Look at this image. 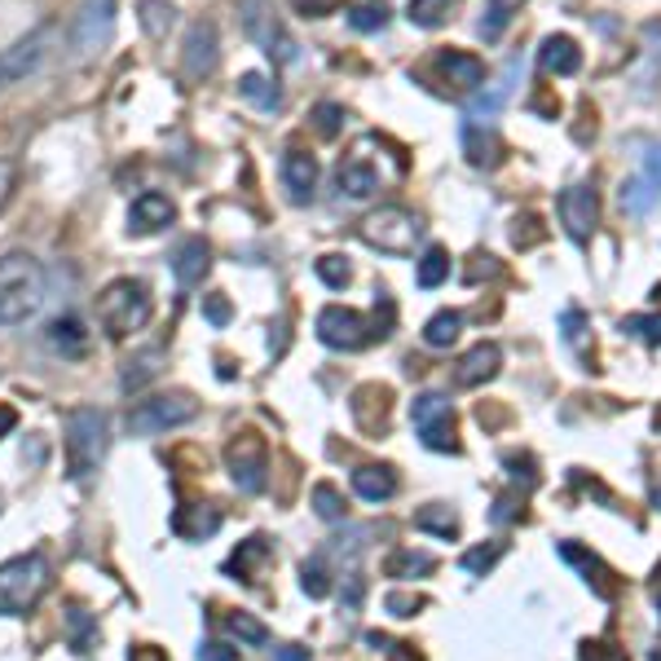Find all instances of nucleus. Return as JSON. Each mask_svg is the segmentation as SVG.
<instances>
[{
    "label": "nucleus",
    "mask_w": 661,
    "mask_h": 661,
    "mask_svg": "<svg viewBox=\"0 0 661 661\" xmlns=\"http://www.w3.org/2000/svg\"><path fill=\"white\" fill-rule=\"evenodd\" d=\"M19 428V411L14 406H5V402H0V437H10Z\"/></svg>",
    "instance_id": "nucleus-56"
},
{
    "label": "nucleus",
    "mask_w": 661,
    "mask_h": 661,
    "mask_svg": "<svg viewBox=\"0 0 661 661\" xmlns=\"http://www.w3.org/2000/svg\"><path fill=\"white\" fill-rule=\"evenodd\" d=\"M225 463H229V477L243 494H260L265 490V472H269V446L265 437L256 433H238L225 450Z\"/></svg>",
    "instance_id": "nucleus-9"
},
{
    "label": "nucleus",
    "mask_w": 661,
    "mask_h": 661,
    "mask_svg": "<svg viewBox=\"0 0 661 661\" xmlns=\"http://www.w3.org/2000/svg\"><path fill=\"white\" fill-rule=\"evenodd\" d=\"M199 415V402L190 393H168V397H150V402H137L128 411V433L133 437H159L168 428H181Z\"/></svg>",
    "instance_id": "nucleus-7"
},
{
    "label": "nucleus",
    "mask_w": 661,
    "mask_h": 661,
    "mask_svg": "<svg viewBox=\"0 0 661 661\" xmlns=\"http://www.w3.org/2000/svg\"><path fill=\"white\" fill-rule=\"evenodd\" d=\"M137 19H142V32L150 41H164L168 27L177 23V10L168 5V0H137Z\"/></svg>",
    "instance_id": "nucleus-33"
},
{
    "label": "nucleus",
    "mask_w": 661,
    "mask_h": 661,
    "mask_svg": "<svg viewBox=\"0 0 661 661\" xmlns=\"http://www.w3.org/2000/svg\"><path fill=\"white\" fill-rule=\"evenodd\" d=\"M547 238V225H542V216H534V212H520L516 221H512V243L525 251V247H538Z\"/></svg>",
    "instance_id": "nucleus-41"
},
{
    "label": "nucleus",
    "mask_w": 661,
    "mask_h": 661,
    "mask_svg": "<svg viewBox=\"0 0 661 661\" xmlns=\"http://www.w3.org/2000/svg\"><path fill=\"white\" fill-rule=\"evenodd\" d=\"M115 36V0H85V10L76 14L71 27V54L76 58H93L98 49H107Z\"/></svg>",
    "instance_id": "nucleus-11"
},
{
    "label": "nucleus",
    "mask_w": 661,
    "mask_h": 661,
    "mask_svg": "<svg viewBox=\"0 0 661 661\" xmlns=\"http://www.w3.org/2000/svg\"><path fill=\"white\" fill-rule=\"evenodd\" d=\"M648 177H652V186L661 190V146H657V150L648 155Z\"/></svg>",
    "instance_id": "nucleus-58"
},
{
    "label": "nucleus",
    "mask_w": 661,
    "mask_h": 661,
    "mask_svg": "<svg viewBox=\"0 0 661 661\" xmlns=\"http://www.w3.org/2000/svg\"><path fill=\"white\" fill-rule=\"evenodd\" d=\"M354 490H358V498H367V503H389V498L397 494V472L384 468V463H367V468L354 472Z\"/></svg>",
    "instance_id": "nucleus-26"
},
{
    "label": "nucleus",
    "mask_w": 661,
    "mask_h": 661,
    "mask_svg": "<svg viewBox=\"0 0 661 661\" xmlns=\"http://www.w3.org/2000/svg\"><path fill=\"white\" fill-rule=\"evenodd\" d=\"M67 626H71V643H76V652H93V639H98L93 617H89L85 608H71V613H67Z\"/></svg>",
    "instance_id": "nucleus-44"
},
{
    "label": "nucleus",
    "mask_w": 661,
    "mask_h": 661,
    "mask_svg": "<svg viewBox=\"0 0 661 661\" xmlns=\"http://www.w3.org/2000/svg\"><path fill=\"white\" fill-rule=\"evenodd\" d=\"M578 657H582V661H626V648H617V643H608V639H586Z\"/></svg>",
    "instance_id": "nucleus-49"
},
{
    "label": "nucleus",
    "mask_w": 661,
    "mask_h": 661,
    "mask_svg": "<svg viewBox=\"0 0 661 661\" xmlns=\"http://www.w3.org/2000/svg\"><path fill=\"white\" fill-rule=\"evenodd\" d=\"M384 608H389L393 617H415L419 608H428V600H424V595H411V591H393V595L384 600Z\"/></svg>",
    "instance_id": "nucleus-48"
},
{
    "label": "nucleus",
    "mask_w": 661,
    "mask_h": 661,
    "mask_svg": "<svg viewBox=\"0 0 661 661\" xmlns=\"http://www.w3.org/2000/svg\"><path fill=\"white\" fill-rule=\"evenodd\" d=\"M199 661H238V648H229V643H203Z\"/></svg>",
    "instance_id": "nucleus-53"
},
{
    "label": "nucleus",
    "mask_w": 661,
    "mask_h": 661,
    "mask_svg": "<svg viewBox=\"0 0 661 661\" xmlns=\"http://www.w3.org/2000/svg\"><path fill=\"white\" fill-rule=\"evenodd\" d=\"M208 269H212V251H208V243H203V238H186V243L177 247V256H172V273H177V282H181V287H199V282L208 278Z\"/></svg>",
    "instance_id": "nucleus-23"
},
{
    "label": "nucleus",
    "mask_w": 661,
    "mask_h": 661,
    "mask_svg": "<svg viewBox=\"0 0 661 661\" xmlns=\"http://www.w3.org/2000/svg\"><path fill=\"white\" fill-rule=\"evenodd\" d=\"M450 273V251L446 247H428L419 260V287H441Z\"/></svg>",
    "instance_id": "nucleus-40"
},
{
    "label": "nucleus",
    "mask_w": 661,
    "mask_h": 661,
    "mask_svg": "<svg viewBox=\"0 0 661 661\" xmlns=\"http://www.w3.org/2000/svg\"><path fill=\"white\" fill-rule=\"evenodd\" d=\"M520 5L525 0H485V19H481V41L485 45H494V41H503V32L512 27V19L520 14Z\"/></svg>",
    "instance_id": "nucleus-30"
},
{
    "label": "nucleus",
    "mask_w": 661,
    "mask_h": 661,
    "mask_svg": "<svg viewBox=\"0 0 661 661\" xmlns=\"http://www.w3.org/2000/svg\"><path fill=\"white\" fill-rule=\"evenodd\" d=\"M340 124H345V111H340L336 102H322V107L313 111V128H317L322 137H336V133H340Z\"/></svg>",
    "instance_id": "nucleus-46"
},
{
    "label": "nucleus",
    "mask_w": 661,
    "mask_h": 661,
    "mask_svg": "<svg viewBox=\"0 0 661 661\" xmlns=\"http://www.w3.org/2000/svg\"><path fill=\"white\" fill-rule=\"evenodd\" d=\"M503 551H507V542H485V547H472V551H463V569L468 573H490L498 560H503Z\"/></svg>",
    "instance_id": "nucleus-43"
},
{
    "label": "nucleus",
    "mask_w": 661,
    "mask_h": 661,
    "mask_svg": "<svg viewBox=\"0 0 661 661\" xmlns=\"http://www.w3.org/2000/svg\"><path fill=\"white\" fill-rule=\"evenodd\" d=\"M415 529L437 534V538H459V516L446 503H428V507L415 512Z\"/></svg>",
    "instance_id": "nucleus-34"
},
{
    "label": "nucleus",
    "mask_w": 661,
    "mask_h": 661,
    "mask_svg": "<svg viewBox=\"0 0 661 661\" xmlns=\"http://www.w3.org/2000/svg\"><path fill=\"white\" fill-rule=\"evenodd\" d=\"M455 10H459V0H411L406 19L415 27H424V32H437V27H446L455 19Z\"/></svg>",
    "instance_id": "nucleus-31"
},
{
    "label": "nucleus",
    "mask_w": 661,
    "mask_h": 661,
    "mask_svg": "<svg viewBox=\"0 0 661 661\" xmlns=\"http://www.w3.org/2000/svg\"><path fill=\"white\" fill-rule=\"evenodd\" d=\"M317 278L326 282V287H349V278H354V269H349V260L345 256H322L317 260Z\"/></svg>",
    "instance_id": "nucleus-45"
},
{
    "label": "nucleus",
    "mask_w": 661,
    "mask_h": 661,
    "mask_svg": "<svg viewBox=\"0 0 661 661\" xmlns=\"http://www.w3.org/2000/svg\"><path fill=\"white\" fill-rule=\"evenodd\" d=\"M345 0H291V10L304 14V19H330V14H340Z\"/></svg>",
    "instance_id": "nucleus-50"
},
{
    "label": "nucleus",
    "mask_w": 661,
    "mask_h": 661,
    "mask_svg": "<svg viewBox=\"0 0 661 661\" xmlns=\"http://www.w3.org/2000/svg\"><path fill=\"white\" fill-rule=\"evenodd\" d=\"M300 586H304L309 600H326V595H330V573H326V560H322V556H313V560L300 564Z\"/></svg>",
    "instance_id": "nucleus-38"
},
{
    "label": "nucleus",
    "mask_w": 661,
    "mask_h": 661,
    "mask_svg": "<svg viewBox=\"0 0 661 661\" xmlns=\"http://www.w3.org/2000/svg\"><path fill=\"white\" fill-rule=\"evenodd\" d=\"M463 155L472 168H498L503 164V142L490 124H463Z\"/></svg>",
    "instance_id": "nucleus-22"
},
{
    "label": "nucleus",
    "mask_w": 661,
    "mask_h": 661,
    "mask_svg": "<svg viewBox=\"0 0 661 661\" xmlns=\"http://www.w3.org/2000/svg\"><path fill=\"white\" fill-rule=\"evenodd\" d=\"M336 181H340V190H345L349 199H371V194L380 190V164H376V159H367V155H362V146H358L354 155H345V159H340Z\"/></svg>",
    "instance_id": "nucleus-17"
},
{
    "label": "nucleus",
    "mask_w": 661,
    "mask_h": 661,
    "mask_svg": "<svg viewBox=\"0 0 661 661\" xmlns=\"http://www.w3.org/2000/svg\"><path fill=\"white\" fill-rule=\"evenodd\" d=\"M225 630H229L238 643H251V648H265V643H269V626L256 621L251 613H229V617H225Z\"/></svg>",
    "instance_id": "nucleus-37"
},
{
    "label": "nucleus",
    "mask_w": 661,
    "mask_h": 661,
    "mask_svg": "<svg viewBox=\"0 0 661 661\" xmlns=\"http://www.w3.org/2000/svg\"><path fill=\"white\" fill-rule=\"evenodd\" d=\"M411 419H415V433L428 450H441V455H459V437H455V411H450V397L446 393H419L411 402Z\"/></svg>",
    "instance_id": "nucleus-8"
},
{
    "label": "nucleus",
    "mask_w": 661,
    "mask_h": 661,
    "mask_svg": "<svg viewBox=\"0 0 661 661\" xmlns=\"http://www.w3.org/2000/svg\"><path fill=\"white\" fill-rule=\"evenodd\" d=\"M269 560H273V547H269V538H260V534H256V538L238 542V551L229 556V564H225V569H229V573H238L243 582H256V578H260V569H265Z\"/></svg>",
    "instance_id": "nucleus-27"
},
{
    "label": "nucleus",
    "mask_w": 661,
    "mask_h": 661,
    "mask_svg": "<svg viewBox=\"0 0 661 661\" xmlns=\"http://www.w3.org/2000/svg\"><path fill=\"white\" fill-rule=\"evenodd\" d=\"M389 402H393V393L380 389V384L358 389V393H354V415H358V424H362L367 433H384V428H389Z\"/></svg>",
    "instance_id": "nucleus-25"
},
{
    "label": "nucleus",
    "mask_w": 661,
    "mask_h": 661,
    "mask_svg": "<svg viewBox=\"0 0 661 661\" xmlns=\"http://www.w3.org/2000/svg\"><path fill=\"white\" fill-rule=\"evenodd\" d=\"M560 556H564L569 564H578V569H582V578L595 586V595H604V600H613V595H617L613 569H608L595 551H586V547H578V542H560Z\"/></svg>",
    "instance_id": "nucleus-21"
},
{
    "label": "nucleus",
    "mask_w": 661,
    "mask_h": 661,
    "mask_svg": "<svg viewBox=\"0 0 661 661\" xmlns=\"http://www.w3.org/2000/svg\"><path fill=\"white\" fill-rule=\"evenodd\" d=\"M516 76H520V63H507V71H503V76H498L490 89H481V93L468 102V124H490V120H494V115L507 107Z\"/></svg>",
    "instance_id": "nucleus-19"
},
{
    "label": "nucleus",
    "mask_w": 661,
    "mask_h": 661,
    "mask_svg": "<svg viewBox=\"0 0 661 661\" xmlns=\"http://www.w3.org/2000/svg\"><path fill=\"white\" fill-rule=\"evenodd\" d=\"M626 330L643 336L648 345H661V313H635V317H626Z\"/></svg>",
    "instance_id": "nucleus-47"
},
{
    "label": "nucleus",
    "mask_w": 661,
    "mask_h": 661,
    "mask_svg": "<svg viewBox=\"0 0 661 661\" xmlns=\"http://www.w3.org/2000/svg\"><path fill=\"white\" fill-rule=\"evenodd\" d=\"M128 661H168V652L155 643H137V648H128Z\"/></svg>",
    "instance_id": "nucleus-55"
},
{
    "label": "nucleus",
    "mask_w": 661,
    "mask_h": 661,
    "mask_svg": "<svg viewBox=\"0 0 661 661\" xmlns=\"http://www.w3.org/2000/svg\"><path fill=\"white\" fill-rule=\"evenodd\" d=\"M433 67L441 71V80L455 89V93H477L485 85V63L477 54H463V49H446L433 58Z\"/></svg>",
    "instance_id": "nucleus-14"
},
{
    "label": "nucleus",
    "mask_w": 661,
    "mask_h": 661,
    "mask_svg": "<svg viewBox=\"0 0 661 661\" xmlns=\"http://www.w3.org/2000/svg\"><path fill=\"white\" fill-rule=\"evenodd\" d=\"M657 424H661V415H657Z\"/></svg>",
    "instance_id": "nucleus-61"
},
{
    "label": "nucleus",
    "mask_w": 661,
    "mask_h": 661,
    "mask_svg": "<svg viewBox=\"0 0 661 661\" xmlns=\"http://www.w3.org/2000/svg\"><path fill=\"white\" fill-rule=\"evenodd\" d=\"M459 330H463V313L441 309V313H433L428 326H424V345H428V349H450V345L459 340Z\"/></svg>",
    "instance_id": "nucleus-32"
},
{
    "label": "nucleus",
    "mask_w": 661,
    "mask_h": 661,
    "mask_svg": "<svg viewBox=\"0 0 661 661\" xmlns=\"http://www.w3.org/2000/svg\"><path fill=\"white\" fill-rule=\"evenodd\" d=\"M172 221H177V203L168 194H159V190L137 194L133 208H128V234H155V229H164Z\"/></svg>",
    "instance_id": "nucleus-15"
},
{
    "label": "nucleus",
    "mask_w": 661,
    "mask_h": 661,
    "mask_svg": "<svg viewBox=\"0 0 661 661\" xmlns=\"http://www.w3.org/2000/svg\"><path fill=\"white\" fill-rule=\"evenodd\" d=\"M282 186H287V194L295 203H309L313 190H317V159L309 150H300V146L282 150Z\"/></svg>",
    "instance_id": "nucleus-16"
},
{
    "label": "nucleus",
    "mask_w": 661,
    "mask_h": 661,
    "mask_svg": "<svg viewBox=\"0 0 661 661\" xmlns=\"http://www.w3.org/2000/svg\"><path fill=\"white\" fill-rule=\"evenodd\" d=\"M313 512L322 516V520H345V498H340V490L336 485H313Z\"/></svg>",
    "instance_id": "nucleus-42"
},
{
    "label": "nucleus",
    "mask_w": 661,
    "mask_h": 661,
    "mask_svg": "<svg viewBox=\"0 0 661 661\" xmlns=\"http://www.w3.org/2000/svg\"><path fill=\"white\" fill-rule=\"evenodd\" d=\"M437 569V560L428 556V551H393L389 556V564H384V573L389 578H424V573H433Z\"/></svg>",
    "instance_id": "nucleus-36"
},
{
    "label": "nucleus",
    "mask_w": 661,
    "mask_h": 661,
    "mask_svg": "<svg viewBox=\"0 0 661 661\" xmlns=\"http://www.w3.org/2000/svg\"><path fill=\"white\" fill-rule=\"evenodd\" d=\"M498 367H503L498 345H477V349H468V354L459 358L455 384H459V389H481V384H490V380L498 376Z\"/></svg>",
    "instance_id": "nucleus-18"
},
{
    "label": "nucleus",
    "mask_w": 661,
    "mask_h": 661,
    "mask_svg": "<svg viewBox=\"0 0 661 661\" xmlns=\"http://www.w3.org/2000/svg\"><path fill=\"white\" fill-rule=\"evenodd\" d=\"M393 317H397L393 300H380L371 313L326 304V309L317 313L313 326H317V340H322L326 349H345V354H354V349H367V345L384 340V336H389V326H393Z\"/></svg>",
    "instance_id": "nucleus-1"
},
{
    "label": "nucleus",
    "mask_w": 661,
    "mask_h": 661,
    "mask_svg": "<svg viewBox=\"0 0 661 661\" xmlns=\"http://www.w3.org/2000/svg\"><path fill=\"white\" fill-rule=\"evenodd\" d=\"M652 503H657V512H661V481L652 485Z\"/></svg>",
    "instance_id": "nucleus-59"
},
{
    "label": "nucleus",
    "mask_w": 661,
    "mask_h": 661,
    "mask_svg": "<svg viewBox=\"0 0 661 661\" xmlns=\"http://www.w3.org/2000/svg\"><path fill=\"white\" fill-rule=\"evenodd\" d=\"M362 238H367L376 251L411 256V251H415V243L424 238V221H419L415 212H406V208L389 203V208H380V212H371V216L362 221Z\"/></svg>",
    "instance_id": "nucleus-6"
},
{
    "label": "nucleus",
    "mask_w": 661,
    "mask_h": 661,
    "mask_svg": "<svg viewBox=\"0 0 661 661\" xmlns=\"http://www.w3.org/2000/svg\"><path fill=\"white\" fill-rule=\"evenodd\" d=\"M54 36H58V27H54V23H45V27H36L32 36L14 41L10 49H0V89H10V85H19V80H27V76L45 63V54H49Z\"/></svg>",
    "instance_id": "nucleus-10"
},
{
    "label": "nucleus",
    "mask_w": 661,
    "mask_h": 661,
    "mask_svg": "<svg viewBox=\"0 0 661 661\" xmlns=\"http://www.w3.org/2000/svg\"><path fill=\"white\" fill-rule=\"evenodd\" d=\"M155 313V300H150V287L137 282V278H115L102 295H98V322L111 340H128L133 330H142Z\"/></svg>",
    "instance_id": "nucleus-3"
},
{
    "label": "nucleus",
    "mask_w": 661,
    "mask_h": 661,
    "mask_svg": "<svg viewBox=\"0 0 661 661\" xmlns=\"http://www.w3.org/2000/svg\"><path fill=\"white\" fill-rule=\"evenodd\" d=\"M216 23H208V19H199V23H190V32H186V49H181V71H186V80H208L212 71H216Z\"/></svg>",
    "instance_id": "nucleus-13"
},
{
    "label": "nucleus",
    "mask_w": 661,
    "mask_h": 661,
    "mask_svg": "<svg viewBox=\"0 0 661 661\" xmlns=\"http://www.w3.org/2000/svg\"><path fill=\"white\" fill-rule=\"evenodd\" d=\"M560 225H564V234L573 238V243H586L591 234H595V221H600V194L591 190V186H569L564 194H560Z\"/></svg>",
    "instance_id": "nucleus-12"
},
{
    "label": "nucleus",
    "mask_w": 661,
    "mask_h": 661,
    "mask_svg": "<svg viewBox=\"0 0 661 661\" xmlns=\"http://www.w3.org/2000/svg\"><path fill=\"white\" fill-rule=\"evenodd\" d=\"M349 23L358 32H384L389 27V5H384V0H362V5H354Z\"/></svg>",
    "instance_id": "nucleus-39"
},
{
    "label": "nucleus",
    "mask_w": 661,
    "mask_h": 661,
    "mask_svg": "<svg viewBox=\"0 0 661 661\" xmlns=\"http://www.w3.org/2000/svg\"><path fill=\"white\" fill-rule=\"evenodd\" d=\"M45 304V265L32 251L0 256V326H19Z\"/></svg>",
    "instance_id": "nucleus-2"
},
{
    "label": "nucleus",
    "mask_w": 661,
    "mask_h": 661,
    "mask_svg": "<svg viewBox=\"0 0 661 661\" xmlns=\"http://www.w3.org/2000/svg\"><path fill=\"white\" fill-rule=\"evenodd\" d=\"M107 446H111V433H107V415L93 411V406H76L67 415V472L76 481H89L102 459H107Z\"/></svg>",
    "instance_id": "nucleus-4"
},
{
    "label": "nucleus",
    "mask_w": 661,
    "mask_h": 661,
    "mask_svg": "<svg viewBox=\"0 0 661 661\" xmlns=\"http://www.w3.org/2000/svg\"><path fill=\"white\" fill-rule=\"evenodd\" d=\"M172 529H177L181 538H190V542H203V538H212V534L221 529V516H216L212 507H177Z\"/></svg>",
    "instance_id": "nucleus-29"
},
{
    "label": "nucleus",
    "mask_w": 661,
    "mask_h": 661,
    "mask_svg": "<svg viewBox=\"0 0 661 661\" xmlns=\"http://www.w3.org/2000/svg\"><path fill=\"white\" fill-rule=\"evenodd\" d=\"M10 194H14V164L0 159V208L10 203Z\"/></svg>",
    "instance_id": "nucleus-54"
},
{
    "label": "nucleus",
    "mask_w": 661,
    "mask_h": 661,
    "mask_svg": "<svg viewBox=\"0 0 661 661\" xmlns=\"http://www.w3.org/2000/svg\"><path fill=\"white\" fill-rule=\"evenodd\" d=\"M273 661H309V652H304V648H295V643H282V648L273 652Z\"/></svg>",
    "instance_id": "nucleus-57"
},
{
    "label": "nucleus",
    "mask_w": 661,
    "mask_h": 661,
    "mask_svg": "<svg viewBox=\"0 0 661 661\" xmlns=\"http://www.w3.org/2000/svg\"><path fill=\"white\" fill-rule=\"evenodd\" d=\"M159 371H164V349H146V354H137V358H128V362H124V371H120V389H124V393H137V389H146Z\"/></svg>",
    "instance_id": "nucleus-28"
},
{
    "label": "nucleus",
    "mask_w": 661,
    "mask_h": 661,
    "mask_svg": "<svg viewBox=\"0 0 661 661\" xmlns=\"http://www.w3.org/2000/svg\"><path fill=\"white\" fill-rule=\"evenodd\" d=\"M648 203H652V190H643V181H626L621 186V208L626 212L639 216V212H648Z\"/></svg>",
    "instance_id": "nucleus-51"
},
{
    "label": "nucleus",
    "mask_w": 661,
    "mask_h": 661,
    "mask_svg": "<svg viewBox=\"0 0 661 661\" xmlns=\"http://www.w3.org/2000/svg\"><path fill=\"white\" fill-rule=\"evenodd\" d=\"M538 67L547 76H573L582 67V49L573 36H547L542 49H538Z\"/></svg>",
    "instance_id": "nucleus-24"
},
{
    "label": "nucleus",
    "mask_w": 661,
    "mask_h": 661,
    "mask_svg": "<svg viewBox=\"0 0 661 661\" xmlns=\"http://www.w3.org/2000/svg\"><path fill=\"white\" fill-rule=\"evenodd\" d=\"M45 345L54 354H63V358H85L89 354V330H85V322L76 313H58L49 322V330H45Z\"/></svg>",
    "instance_id": "nucleus-20"
},
{
    "label": "nucleus",
    "mask_w": 661,
    "mask_h": 661,
    "mask_svg": "<svg viewBox=\"0 0 661 661\" xmlns=\"http://www.w3.org/2000/svg\"><path fill=\"white\" fill-rule=\"evenodd\" d=\"M203 317H208L212 326H225V322H229V300H225V295H203Z\"/></svg>",
    "instance_id": "nucleus-52"
},
{
    "label": "nucleus",
    "mask_w": 661,
    "mask_h": 661,
    "mask_svg": "<svg viewBox=\"0 0 661 661\" xmlns=\"http://www.w3.org/2000/svg\"><path fill=\"white\" fill-rule=\"evenodd\" d=\"M238 93L256 107V111H278V102H282V93H278V85H269L260 71H247L243 80H238Z\"/></svg>",
    "instance_id": "nucleus-35"
},
{
    "label": "nucleus",
    "mask_w": 661,
    "mask_h": 661,
    "mask_svg": "<svg viewBox=\"0 0 661 661\" xmlns=\"http://www.w3.org/2000/svg\"><path fill=\"white\" fill-rule=\"evenodd\" d=\"M657 604H661V586H657Z\"/></svg>",
    "instance_id": "nucleus-60"
},
{
    "label": "nucleus",
    "mask_w": 661,
    "mask_h": 661,
    "mask_svg": "<svg viewBox=\"0 0 661 661\" xmlns=\"http://www.w3.org/2000/svg\"><path fill=\"white\" fill-rule=\"evenodd\" d=\"M45 591H49V560L41 551H27L0 564V613L5 617H23L27 608H36Z\"/></svg>",
    "instance_id": "nucleus-5"
}]
</instances>
